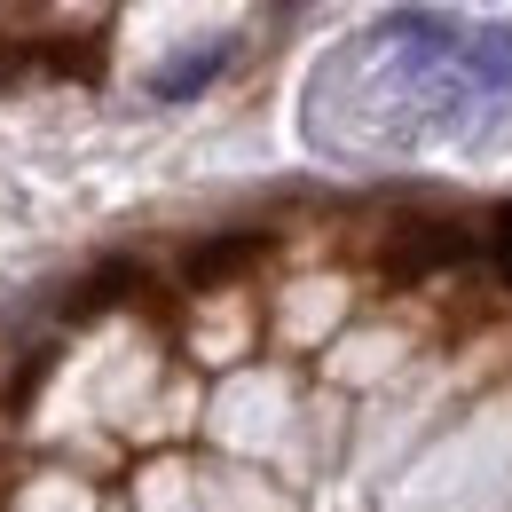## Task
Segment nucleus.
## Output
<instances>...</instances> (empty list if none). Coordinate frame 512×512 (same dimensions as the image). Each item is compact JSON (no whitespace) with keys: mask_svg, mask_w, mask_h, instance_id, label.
I'll use <instances>...</instances> for the list:
<instances>
[{"mask_svg":"<svg viewBox=\"0 0 512 512\" xmlns=\"http://www.w3.org/2000/svg\"><path fill=\"white\" fill-rule=\"evenodd\" d=\"M150 292V268L134 253H103L87 276H71L64 292H56V331H79V323H103L111 308H127Z\"/></svg>","mask_w":512,"mask_h":512,"instance_id":"1","label":"nucleus"},{"mask_svg":"<svg viewBox=\"0 0 512 512\" xmlns=\"http://www.w3.org/2000/svg\"><path fill=\"white\" fill-rule=\"evenodd\" d=\"M268 253V229H229V237H197L190 253H182V284L190 292H221V284H237L253 260Z\"/></svg>","mask_w":512,"mask_h":512,"instance_id":"2","label":"nucleus"},{"mask_svg":"<svg viewBox=\"0 0 512 512\" xmlns=\"http://www.w3.org/2000/svg\"><path fill=\"white\" fill-rule=\"evenodd\" d=\"M457 79L465 95H512V24H465V48H457Z\"/></svg>","mask_w":512,"mask_h":512,"instance_id":"3","label":"nucleus"},{"mask_svg":"<svg viewBox=\"0 0 512 512\" xmlns=\"http://www.w3.org/2000/svg\"><path fill=\"white\" fill-rule=\"evenodd\" d=\"M229 64H237V40H205V48H190V56L158 64L150 79H142V95H150V103H190V95H205Z\"/></svg>","mask_w":512,"mask_h":512,"instance_id":"4","label":"nucleus"},{"mask_svg":"<svg viewBox=\"0 0 512 512\" xmlns=\"http://www.w3.org/2000/svg\"><path fill=\"white\" fill-rule=\"evenodd\" d=\"M465 253H473V237L457 221H418V229H402L386 245V268L410 284V276H434V268H449V260H465Z\"/></svg>","mask_w":512,"mask_h":512,"instance_id":"5","label":"nucleus"},{"mask_svg":"<svg viewBox=\"0 0 512 512\" xmlns=\"http://www.w3.org/2000/svg\"><path fill=\"white\" fill-rule=\"evenodd\" d=\"M56 355H64V339H56V331L8 355V371H0V418H24V410L40 402V386L56 379Z\"/></svg>","mask_w":512,"mask_h":512,"instance_id":"6","label":"nucleus"},{"mask_svg":"<svg viewBox=\"0 0 512 512\" xmlns=\"http://www.w3.org/2000/svg\"><path fill=\"white\" fill-rule=\"evenodd\" d=\"M40 79V40H0V87Z\"/></svg>","mask_w":512,"mask_h":512,"instance_id":"7","label":"nucleus"},{"mask_svg":"<svg viewBox=\"0 0 512 512\" xmlns=\"http://www.w3.org/2000/svg\"><path fill=\"white\" fill-rule=\"evenodd\" d=\"M489 245H497V260H505V276H512V205L497 213V229H489Z\"/></svg>","mask_w":512,"mask_h":512,"instance_id":"8","label":"nucleus"}]
</instances>
